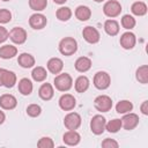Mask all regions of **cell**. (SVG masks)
Segmentation results:
<instances>
[{
    "instance_id": "6da1fadb",
    "label": "cell",
    "mask_w": 148,
    "mask_h": 148,
    "mask_svg": "<svg viewBox=\"0 0 148 148\" xmlns=\"http://www.w3.org/2000/svg\"><path fill=\"white\" fill-rule=\"evenodd\" d=\"M77 51V42L73 37H65L59 43V52L64 56H73Z\"/></svg>"
},
{
    "instance_id": "7a4b0ae2",
    "label": "cell",
    "mask_w": 148,
    "mask_h": 148,
    "mask_svg": "<svg viewBox=\"0 0 148 148\" xmlns=\"http://www.w3.org/2000/svg\"><path fill=\"white\" fill-rule=\"evenodd\" d=\"M73 86V79L68 73H59L54 77V87L59 91H68Z\"/></svg>"
},
{
    "instance_id": "3957f363",
    "label": "cell",
    "mask_w": 148,
    "mask_h": 148,
    "mask_svg": "<svg viewBox=\"0 0 148 148\" xmlns=\"http://www.w3.org/2000/svg\"><path fill=\"white\" fill-rule=\"evenodd\" d=\"M103 13L108 16V17H117L120 15L121 13V5L120 2H118L117 0H109L104 3L103 6Z\"/></svg>"
},
{
    "instance_id": "277c9868",
    "label": "cell",
    "mask_w": 148,
    "mask_h": 148,
    "mask_svg": "<svg viewBox=\"0 0 148 148\" xmlns=\"http://www.w3.org/2000/svg\"><path fill=\"white\" fill-rule=\"evenodd\" d=\"M111 84V77L110 75L104 72V71H99L95 74L94 76V86L99 89V90H105L110 87Z\"/></svg>"
},
{
    "instance_id": "5b68a950",
    "label": "cell",
    "mask_w": 148,
    "mask_h": 148,
    "mask_svg": "<svg viewBox=\"0 0 148 148\" xmlns=\"http://www.w3.org/2000/svg\"><path fill=\"white\" fill-rule=\"evenodd\" d=\"M94 106L99 112H108L112 108V99L108 95H99L94 99Z\"/></svg>"
},
{
    "instance_id": "8992f818",
    "label": "cell",
    "mask_w": 148,
    "mask_h": 148,
    "mask_svg": "<svg viewBox=\"0 0 148 148\" xmlns=\"http://www.w3.org/2000/svg\"><path fill=\"white\" fill-rule=\"evenodd\" d=\"M105 124H106V119L102 114H96L90 120V130L94 134L101 135L105 131Z\"/></svg>"
},
{
    "instance_id": "52a82bcc",
    "label": "cell",
    "mask_w": 148,
    "mask_h": 148,
    "mask_svg": "<svg viewBox=\"0 0 148 148\" xmlns=\"http://www.w3.org/2000/svg\"><path fill=\"white\" fill-rule=\"evenodd\" d=\"M64 125L67 130L75 131L81 126V116L76 112H69L64 118Z\"/></svg>"
},
{
    "instance_id": "ba28073f",
    "label": "cell",
    "mask_w": 148,
    "mask_h": 148,
    "mask_svg": "<svg viewBox=\"0 0 148 148\" xmlns=\"http://www.w3.org/2000/svg\"><path fill=\"white\" fill-rule=\"evenodd\" d=\"M82 36H83L84 40L88 42L89 44H96L101 39V35H99L98 30L96 28L91 27V25H87V27L83 28Z\"/></svg>"
},
{
    "instance_id": "9c48e42d",
    "label": "cell",
    "mask_w": 148,
    "mask_h": 148,
    "mask_svg": "<svg viewBox=\"0 0 148 148\" xmlns=\"http://www.w3.org/2000/svg\"><path fill=\"white\" fill-rule=\"evenodd\" d=\"M121 120V127H124L126 131H131L133 128H135L139 124V116L133 113V112H127L123 116Z\"/></svg>"
},
{
    "instance_id": "30bf717a",
    "label": "cell",
    "mask_w": 148,
    "mask_h": 148,
    "mask_svg": "<svg viewBox=\"0 0 148 148\" xmlns=\"http://www.w3.org/2000/svg\"><path fill=\"white\" fill-rule=\"evenodd\" d=\"M9 38L13 43H15L17 45H21V44L25 43V40L28 38V35H27V31L23 28L15 27L9 31Z\"/></svg>"
},
{
    "instance_id": "8fae6325",
    "label": "cell",
    "mask_w": 148,
    "mask_h": 148,
    "mask_svg": "<svg viewBox=\"0 0 148 148\" xmlns=\"http://www.w3.org/2000/svg\"><path fill=\"white\" fill-rule=\"evenodd\" d=\"M46 23H47L46 16L40 13H35L29 18V25L35 30H40V29L45 28Z\"/></svg>"
},
{
    "instance_id": "7c38bea8",
    "label": "cell",
    "mask_w": 148,
    "mask_h": 148,
    "mask_svg": "<svg viewBox=\"0 0 148 148\" xmlns=\"http://www.w3.org/2000/svg\"><path fill=\"white\" fill-rule=\"evenodd\" d=\"M119 43H120V46L125 50H132L134 46H135V43H136V37L133 32L131 31H126L124 32L121 36H120V39H119Z\"/></svg>"
},
{
    "instance_id": "4fadbf2b",
    "label": "cell",
    "mask_w": 148,
    "mask_h": 148,
    "mask_svg": "<svg viewBox=\"0 0 148 148\" xmlns=\"http://www.w3.org/2000/svg\"><path fill=\"white\" fill-rule=\"evenodd\" d=\"M76 105V101L75 97L71 94H64L60 96L59 98V106L61 110L64 111H71L75 108Z\"/></svg>"
},
{
    "instance_id": "5bb4252c",
    "label": "cell",
    "mask_w": 148,
    "mask_h": 148,
    "mask_svg": "<svg viewBox=\"0 0 148 148\" xmlns=\"http://www.w3.org/2000/svg\"><path fill=\"white\" fill-rule=\"evenodd\" d=\"M17 105L16 97L12 94H3L0 96V106L3 110H13Z\"/></svg>"
},
{
    "instance_id": "9a60e30c",
    "label": "cell",
    "mask_w": 148,
    "mask_h": 148,
    "mask_svg": "<svg viewBox=\"0 0 148 148\" xmlns=\"http://www.w3.org/2000/svg\"><path fill=\"white\" fill-rule=\"evenodd\" d=\"M62 140H64L65 145H67V146H76V145H79V142L81 140V135L76 131L68 130L62 135Z\"/></svg>"
},
{
    "instance_id": "2e32d148",
    "label": "cell",
    "mask_w": 148,
    "mask_h": 148,
    "mask_svg": "<svg viewBox=\"0 0 148 148\" xmlns=\"http://www.w3.org/2000/svg\"><path fill=\"white\" fill-rule=\"evenodd\" d=\"M46 67H47L50 73L59 74L64 68V62L60 58H51V59H49V61L46 64Z\"/></svg>"
},
{
    "instance_id": "e0dca14e",
    "label": "cell",
    "mask_w": 148,
    "mask_h": 148,
    "mask_svg": "<svg viewBox=\"0 0 148 148\" xmlns=\"http://www.w3.org/2000/svg\"><path fill=\"white\" fill-rule=\"evenodd\" d=\"M75 69L80 73H86L91 68V59L88 57H80L75 61Z\"/></svg>"
},
{
    "instance_id": "ac0fdd59",
    "label": "cell",
    "mask_w": 148,
    "mask_h": 148,
    "mask_svg": "<svg viewBox=\"0 0 148 148\" xmlns=\"http://www.w3.org/2000/svg\"><path fill=\"white\" fill-rule=\"evenodd\" d=\"M38 95L43 101H50L54 95V90H53L52 84H50L47 82L43 83L38 89Z\"/></svg>"
},
{
    "instance_id": "d6986e66",
    "label": "cell",
    "mask_w": 148,
    "mask_h": 148,
    "mask_svg": "<svg viewBox=\"0 0 148 148\" xmlns=\"http://www.w3.org/2000/svg\"><path fill=\"white\" fill-rule=\"evenodd\" d=\"M17 62L21 67L23 68H31L34 67L35 65V58L34 56H31L30 53H27V52H23L18 56L17 58Z\"/></svg>"
},
{
    "instance_id": "ffe728a7",
    "label": "cell",
    "mask_w": 148,
    "mask_h": 148,
    "mask_svg": "<svg viewBox=\"0 0 148 148\" xmlns=\"http://www.w3.org/2000/svg\"><path fill=\"white\" fill-rule=\"evenodd\" d=\"M16 74L12 71L5 69L2 74V86L6 88H13L16 83Z\"/></svg>"
},
{
    "instance_id": "44dd1931",
    "label": "cell",
    "mask_w": 148,
    "mask_h": 148,
    "mask_svg": "<svg viewBox=\"0 0 148 148\" xmlns=\"http://www.w3.org/2000/svg\"><path fill=\"white\" fill-rule=\"evenodd\" d=\"M17 54V49L14 45H3L0 46V58L2 59H12Z\"/></svg>"
},
{
    "instance_id": "7402d4cb",
    "label": "cell",
    "mask_w": 148,
    "mask_h": 148,
    "mask_svg": "<svg viewBox=\"0 0 148 148\" xmlns=\"http://www.w3.org/2000/svg\"><path fill=\"white\" fill-rule=\"evenodd\" d=\"M32 89H34V86H32V82L27 79V77H23L18 81V91L23 95V96H28L32 92Z\"/></svg>"
},
{
    "instance_id": "603a6c76",
    "label": "cell",
    "mask_w": 148,
    "mask_h": 148,
    "mask_svg": "<svg viewBox=\"0 0 148 148\" xmlns=\"http://www.w3.org/2000/svg\"><path fill=\"white\" fill-rule=\"evenodd\" d=\"M75 16L79 21H88L91 16V10L88 6H79L75 9Z\"/></svg>"
},
{
    "instance_id": "cb8c5ba5",
    "label": "cell",
    "mask_w": 148,
    "mask_h": 148,
    "mask_svg": "<svg viewBox=\"0 0 148 148\" xmlns=\"http://www.w3.org/2000/svg\"><path fill=\"white\" fill-rule=\"evenodd\" d=\"M104 30L109 36H116L119 32V23L116 20H106L104 23Z\"/></svg>"
},
{
    "instance_id": "d4e9b609",
    "label": "cell",
    "mask_w": 148,
    "mask_h": 148,
    "mask_svg": "<svg viewBox=\"0 0 148 148\" xmlns=\"http://www.w3.org/2000/svg\"><path fill=\"white\" fill-rule=\"evenodd\" d=\"M89 84H90L89 79L84 75H80L74 82V87H75V90L77 92H84L89 88Z\"/></svg>"
},
{
    "instance_id": "484cf974",
    "label": "cell",
    "mask_w": 148,
    "mask_h": 148,
    "mask_svg": "<svg viewBox=\"0 0 148 148\" xmlns=\"http://www.w3.org/2000/svg\"><path fill=\"white\" fill-rule=\"evenodd\" d=\"M147 10H148L147 5L145 2H142V1H135L131 6V12L134 15H136V16H143V15H146L147 14Z\"/></svg>"
},
{
    "instance_id": "4316f807",
    "label": "cell",
    "mask_w": 148,
    "mask_h": 148,
    "mask_svg": "<svg viewBox=\"0 0 148 148\" xmlns=\"http://www.w3.org/2000/svg\"><path fill=\"white\" fill-rule=\"evenodd\" d=\"M31 76H32V79H34L36 82H43V81L46 80V77H47V72H46V69H45L44 67L37 66V67H35V68L32 69Z\"/></svg>"
},
{
    "instance_id": "83f0119b",
    "label": "cell",
    "mask_w": 148,
    "mask_h": 148,
    "mask_svg": "<svg viewBox=\"0 0 148 148\" xmlns=\"http://www.w3.org/2000/svg\"><path fill=\"white\" fill-rule=\"evenodd\" d=\"M135 79L142 83V84H146L148 83V66L147 65H142L140 66L136 72H135Z\"/></svg>"
},
{
    "instance_id": "f1b7e54d",
    "label": "cell",
    "mask_w": 148,
    "mask_h": 148,
    "mask_svg": "<svg viewBox=\"0 0 148 148\" xmlns=\"http://www.w3.org/2000/svg\"><path fill=\"white\" fill-rule=\"evenodd\" d=\"M132 110H133V104H132V102H130L127 99L119 101L116 105V111L120 114H125L127 112H131Z\"/></svg>"
},
{
    "instance_id": "f546056e",
    "label": "cell",
    "mask_w": 148,
    "mask_h": 148,
    "mask_svg": "<svg viewBox=\"0 0 148 148\" xmlns=\"http://www.w3.org/2000/svg\"><path fill=\"white\" fill-rule=\"evenodd\" d=\"M56 16L61 22H67L72 17V10L68 7H60L56 12Z\"/></svg>"
},
{
    "instance_id": "4dcf8cb0",
    "label": "cell",
    "mask_w": 148,
    "mask_h": 148,
    "mask_svg": "<svg viewBox=\"0 0 148 148\" xmlns=\"http://www.w3.org/2000/svg\"><path fill=\"white\" fill-rule=\"evenodd\" d=\"M121 128V120L120 119H112L105 124V130L110 133H117Z\"/></svg>"
},
{
    "instance_id": "1f68e13d",
    "label": "cell",
    "mask_w": 148,
    "mask_h": 148,
    "mask_svg": "<svg viewBox=\"0 0 148 148\" xmlns=\"http://www.w3.org/2000/svg\"><path fill=\"white\" fill-rule=\"evenodd\" d=\"M47 0H29V7L35 12H42L46 8Z\"/></svg>"
},
{
    "instance_id": "d6a6232c",
    "label": "cell",
    "mask_w": 148,
    "mask_h": 148,
    "mask_svg": "<svg viewBox=\"0 0 148 148\" xmlns=\"http://www.w3.org/2000/svg\"><path fill=\"white\" fill-rule=\"evenodd\" d=\"M135 23H136L135 18L132 15H130V14H126V15H124L121 17V25H123V28H125L127 30L133 29L135 27Z\"/></svg>"
},
{
    "instance_id": "836d02e7",
    "label": "cell",
    "mask_w": 148,
    "mask_h": 148,
    "mask_svg": "<svg viewBox=\"0 0 148 148\" xmlns=\"http://www.w3.org/2000/svg\"><path fill=\"white\" fill-rule=\"evenodd\" d=\"M40 113H42V108L38 104H30V105H28V108H27V114L29 117L36 118Z\"/></svg>"
},
{
    "instance_id": "e575fe53",
    "label": "cell",
    "mask_w": 148,
    "mask_h": 148,
    "mask_svg": "<svg viewBox=\"0 0 148 148\" xmlns=\"http://www.w3.org/2000/svg\"><path fill=\"white\" fill-rule=\"evenodd\" d=\"M37 147L38 148H53L54 147V142L52 141L51 138L49 136H43L39 139V141L37 142Z\"/></svg>"
},
{
    "instance_id": "d590c367",
    "label": "cell",
    "mask_w": 148,
    "mask_h": 148,
    "mask_svg": "<svg viewBox=\"0 0 148 148\" xmlns=\"http://www.w3.org/2000/svg\"><path fill=\"white\" fill-rule=\"evenodd\" d=\"M10 20H12V13L6 8L0 9V24H6L10 22Z\"/></svg>"
},
{
    "instance_id": "8d00e7d4",
    "label": "cell",
    "mask_w": 148,
    "mask_h": 148,
    "mask_svg": "<svg viewBox=\"0 0 148 148\" xmlns=\"http://www.w3.org/2000/svg\"><path fill=\"white\" fill-rule=\"evenodd\" d=\"M118 146H119V143L113 139L106 138L102 141V147H104V148H117Z\"/></svg>"
},
{
    "instance_id": "74e56055",
    "label": "cell",
    "mask_w": 148,
    "mask_h": 148,
    "mask_svg": "<svg viewBox=\"0 0 148 148\" xmlns=\"http://www.w3.org/2000/svg\"><path fill=\"white\" fill-rule=\"evenodd\" d=\"M8 37H9V32H8V30H7L5 27L0 25V43L6 42Z\"/></svg>"
},
{
    "instance_id": "f35d334b",
    "label": "cell",
    "mask_w": 148,
    "mask_h": 148,
    "mask_svg": "<svg viewBox=\"0 0 148 148\" xmlns=\"http://www.w3.org/2000/svg\"><path fill=\"white\" fill-rule=\"evenodd\" d=\"M140 110H141V112H142L145 116H147V114H148V101H145V102L141 104Z\"/></svg>"
},
{
    "instance_id": "ab89813d",
    "label": "cell",
    "mask_w": 148,
    "mask_h": 148,
    "mask_svg": "<svg viewBox=\"0 0 148 148\" xmlns=\"http://www.w3.org/2000/svg\"><path fill=\"white\" fill-rule=\"evenodd\" d=\"M5 120H6V114H5V112H3V111H0V125H1V124H3V123H5Z\"/></svg>"
},
{
    "instance_id": "60d3db41",
    "label": "cell",
    "mask_w": 148,
    "mask_h": 148,
    "mask_svg": "<svg viewBox=\"0 0 148 148\" xmlns=\"http://www.w3.org/2000/svg\"><path fill=\"white\" fill-rule=\"evenodd\" d=\"M5 68H0V86H2V74H3Z\"/></svg>"
},
{
    "instance_id": "b9f144b4",
    "label": "cell",
    "mask_w": 148,
    "mask_h": 148,
    "mask_svg": "<svg viewBox=\"0 0 148 148\" xmlns=\"http://www.w3.org/2000/svg\"><path fill=\"white\" fill-rule=\"evenodd\" d=\"M54 1V3H58V5H62V3H65L67 0H53Z\"/></svg>"
},
{
    "instance_id": "7bdbcfd3",
    "label": "cell",
    "mask_w": 148,
    "mask_h": 148,
    "mask_svg": "<svg viewBox=\"0 0 148 148\" xmlns=\"http://www.w3.org/2000/svg\"><path fill=\"white\" fill-rule=\"evenodd\" d=\"M95 2H102V1H104V0H94Z\"/></svg>"
},
{
    "instance_id": "ee69618b",
    "label": "cell",
    "mask_w": 148,
    "mask_h": 148,
    "mask_svg": "<svg viewBox=\"0 0 148 148\" xmlns=\"http://www.w3.org/2000/svg\"><path fill=\"white\" fill-rule=\"evenodd\" d=\"M2 1H9V0H2Z\"/></svg>"
}]
</instances>
